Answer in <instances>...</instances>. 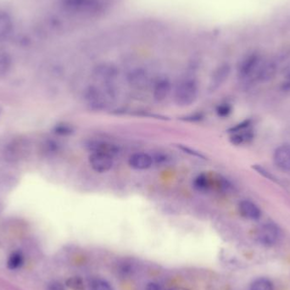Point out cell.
<instances>
[{"label":"cell","instance_id":"1","mask_svg":"<svg viewBox=\"0 0 290 290\" xmlns=\"http://www.w3.org/2000/svg\"><path fill=\"white\" fill-rule=\"evenodd\" d=\"M62 10L73 16H96L106 12L108 0H60Z\"/></svg>","mask_w":290,"mask_h":290},{"label":"cell","instance_id":"2","mask_svg":"<svg viewBox=\"0 0 290 290\" xmlns=\"http://www.w3.org/2000/svg\"><path fill=\"white\" fill-rule=\"evenodd\" d=\"M198 96V84L194 79L180 82L174 91V100L179 106H190L194 103Z\"/></svg>","mask_w":290,"mask_h":290},{"label":"cell","instance_id":"3","mask_svg":"<svg viewBox=\"0 0 290 290\" xmlns=\"http://www.w3.org/2000/svg\"><path fill=\"white\" fill-rule=\"evenodd\" d=\"M84 100L90 109L101 110L107 106V98L102 90L94 86H90L85 90Z\"/></svg>","mask_w":290,"mask_h":290},{"label":"cell","instance_id":"4","mask_svg":"<svg viewBox=\"0 0 290 290\" xmlns=\"http://www.w3.org/2000/svg\"><path fill=\"white\" fill-rule=\"evenodd\" d=\"M88 162L92 170L98 173L107 172L114 166L113 156L98 152H92L88 157Z\"/></svg>","mask_w":290,"mask_h":290},{"label":"cell","instance_id":"5","mask_svg":"<svg viewBox=\"0 0 290 290\" xmlns=\"http://www.w3.org/2000/svg\"><path fill=\"white\" fill-rule=\"evenodd\" d=\"M279 237V230L274 224L263 225L258 232V240L264 246H274Z\"/></svg>","mask_w":290,"mask_h":290},{"label":"cell","instance_id":"6","mask_svg":"<svg viewBox=\"0 0 290 290\" xmlns=\"http://www.w3.org/2000/svg\"><path fill=\"white\" fill-rule=\"evenodd\" d=\"M275 165L284 172H290V145L282 144L274 154Z\"/></svg>","mask_w":290,"mask_h":290},{"label":"cell","instance_id":"7","mask_svg":"<svg viewBox=\"0 0 290 290\" xmlns=\"http://www.w3.org/2000/svg\"><path fill=\"white\" fill-rule=\"evenodd\" d=\"M128 164L134 170H147L154 164L153 157L144 152L135 153L129 158Z\"/></svg>","mask_w":290,"mask_h":290},{"label":"cell","instance_id":"8","mask_svg":"<svg viewBox=\"0 0 290 290\" xmlns=\"http://www.w3.org/2000/svg\"><path fill=\"white\" fill-rule=\"evenodd\" d=\"M129 85L137 90H142L148 84V76L147 72L142 69H134L128 75Z\"/></svg>","mask_w":290,"mask_h":290},{"label":"cell","instance_id":"9","mask_svg":"<svg viewBox=\"0 0 290 290\" xmlns=\"http://www.w3.org/2000/svg\"><path fill=\"white\" fill-rule=\"evenodd\" d=\"M170 91H172V84L169 79H159L154 86V98L158 102H162L168 98Z\"/></svg>","mask_w":290,"mask_h":290},{"label":"cell","instance_id":"10","mask_svg":"<svg viewBox=\"0 0 290 290\" xmlns=\"http://www.w3.org/2000/svg\"><path fill=\"white\" fill-rule=\"evenodd\" d=\"M259 60V56L256 54H252L250 56H247L246 59L241 62L238 68L240 76L246 78L250 75L251 73L256 69Z\"/></svg>","mask_w":290,"mask_h":290},{"label":"cell","instance_id":"11","mask_svg":"<svg viewBox=\"0 0 290 290\" xmlns=\"http://www.w3.org/2000/svg\"><path fill=\"white\" fill-rule=\"evenodd\" d=\"M241 215L250 220H258L262 216L259 207L248 200L241 201L238 206Z\"/></svg>","mask_w":290,"mask_h":290},{"label":"cell","instance_id":"12","mask_svg":"<svg viewBox=\"0 0 290 290\" xmlns=\"http://www.w3.org/2000/svg\"><path fill=\"white\" fill-rule=\"evenodd\" d=\"M91 152H98V153L106 154L112 156L118 154L119 148L112 142H103V141H94L88 144Z\"/></svg>","mask_w":290,"mask_h":290},{"label":"cell","instance_id":"13","mask_svg":"<svg viewBox=\"0 0 290 290\" xmlns=\"http://www.w3.org/2000/svg\"><path fill=\"white\" fill-rule=\"evenodd\" d=\"M230 73V67L228 64H222L218 67L213 74L210 82V90H216L226 81Z\"/></svg>","mask_w":290,"mask_h":290},{"label":"cell","instance_id":"14","mask_svg":"<svg viewBox=\"0 0 290 290\" xmlns=\"http://www.w3.org/2000/svg\"><path fill=\"white\" fill-rule=\"evenodd\" d=\"M13 30V20L7 12H0V40H6Z\"/></svg>","mask_w":290,"mask_h":290},{"label":"cell","instance_id":"15","mask_svg":"<svg viewBox=\"0 0 290 290\" xmlns=\"http://www.w3.org/2000/svg\"><path fill=\"white\" fill-rule=\"evenodd\" d=\"M253 138H254L253 132L251 131V130H248V129H246L244 131L232 134V136L230 138V141L234 144L240 145L250 142Z\"/></svg>","mask_w":290,"mask_h":290},{"label":"cell","instance_id":"16","mask_svg":"<svg viewBox=\"0 0 290 290\" xmlns=\"http://www.w3.org/2000/svg\"><path fill=\"white\" fill-rule=\"evenodd\" d=\"M12 67V59L6 51L0 50V76L10 72Z\"/></svg>","mask_w":290,"mask_h":290},{"label":"cell","instance_id":"17","mask_svg":"<svg viewBox=\"0 0 290 290\" xmlns=\"http://www.w3.org/2000/svg\"><path fill=\"white\" fill-rule=\"evenodd\" d=\"M24 262V256L20 251L17 250L13 252L7 262V266L10 270H16L20 268Z\"/></svg>","mask_w":290,"mask_h":290},{"label":"cell","instance_id":"18","mask_svg":"<svg viewBox=\"0 0 290 290\" xmlns=\"http://www.w3.org/2000/svg\"><path fill=\"white\" fill-rule=\"evenodd\" d=\"M250 290H274V284L266 278H259L252 282Z\"/></svg>","mask_w":290,"mask_h":290},{"label":"cell","instance_id":"19","mask_svg":"<svg viewBox=\"0 0 290 290\" xmlns=\"http://www.w3.org/2000/svg\"><path fill=\"white\" fill-rule=\"evenodd\" d=\"M194 185L196 190H200V191H206L210 186V181L206 175L200 174L194 179Z\"/></svg>","mask_w":290,"mask_h":290},{"label":"cell","instance_id":"20","mask_svg":"<svg viewBox=\"0 0 290 290\" xmlns=\"http://www.w3.org/2000/svg\"><path fill=\"white\" fill-rule=\"evenodd\" d=\"M66 285L72 290H85L84 280L80 276H72L70 278L67 279Z\"/></svg>","mask_w":290,"mask_h":290},{"label":"cell","instance_id":"21","mask_svg":"<svg viewBox=\"0 0 290 290\" xmlns=\"http://www.w3.org/2000/svg\"><path fill=\"white\" fill-rule=\"evenodd\" d=\"M275 66L272 64H266L259 72V78L262 81H266L268 79L272 78L276 72Z\"/></svg>","mask_w":290,"mask_h":290},{"label":"cell","instance_id":"22","mask_svg":"<svg viewBox=\"0 0 290 290\" xmlns=\"http://www.w3.org/2000/svg\"><path fill=\"white\" fill-rule=\"evenodd\" d=\"M91 290H113L109 282L101 278H95L91 282Z\"/></svg>","mask_w":290,"mask_h":290},{"label":"cell","instance_id":"23","mask_svg":"<svg viewBox=\"0 0 290 290\" xmlns=\"http://www.w3.org/2000/svg\"><path fill=\"white\" fill-rule=\"evenodd\" d=\"M232 106L229 104H222L218 106L216 113L220 118H226L231 114Z\"/></svg>","mask_w":290,"mask_h":290},{"label":"cell","instance_id":"24","mask_svg":"<svg viewBox=\"0 0 290 290\" xmlns=\"http://www.w3.org/2000/svg\"><path fill=\"white\" fill-rule=\"evenodd\" d=\"M251 125L250 120H246L240 122V124L235 126L234 128H232L231 129H229V132H232V134H235V132H240L244 131L246 129H248Z\"/></svg>","mask_w":290,"mask_h":290},{"label":"cell","instance_id":"25","mask_svg":"<svg viewBox=\"0 0 290 290\" xmlns=\"http://www.w3.org/2000/svg\"><path fill=\"white\" fill-rule=\"evenodd\" d=\"M118 272H119L120 276H123V278L130 276L132 272V265H131V263L128 262L122 263Z\"/></svg>","mask_w":290,"mask_h":290},{"label":"cell","instance_id":"26","mask_svg":"<svg viewBox=\"0 0 290 290\" xmlns=\"http://www.w3.org/2000/svg\"><path fill=\"white\" fill-rule=\"evenodd\" d=\"M154 162H156L158 165H168V163L170 162V159L168 156V154H165L157 153L156 156L153 157Z\"/></svg>","mask_w":290,"mask_h":290},{"label":"cell","instance_id":"27","mask_svg":"<svg viewBox=\"0 0 290 290\" xmlns=\"http://www.w3.org/2000/svg\"><path fill=\"white\" fill-rule=\"evenodd\" d=\"M253 169H254L256 172L259 173V174H260L262 176L266 178L272 180V181H275V178H274V176H272L268 170H266L265 168H262V166L254 165L253 166Z\"/></svg>","mask_w":290,"mask_h":290},{"label":"cell","instance_id":"28","mask_svg":"<svg viewBox=\"0 0 290 290\" xmlns=\"http://www.w3.org/2000/svg\"><path fill=\"white\" fill-rule=\"evenodd\" d=\"M56 131L57 134L66 135V134H70L72 132V129L69 126L60 125L56 126Z\"/></svg>","mask_w":290,"mask_h":290},{"label":"cell","instance_id":"29","mask_svg":"<svg viewBox=\"0 0 290 290\" xmlns=\"http://www.w3.org/2000/svg\"><path fill=\"white\" fill-rule=\"evenodd\" d=\"M48 290H66V288H64V285L62 284V282L54 281V282H50L48 284Z\"/></svg>","mask_w":290,"mask_h":290},{"label":"cell","instance_id":"30","mask_svg":"<svg viewBox=\"0 0 290 290\" xmlns=\"http://www.w3.org/2000/svg\"><path fill=\"white\" fill-rule=\"evenodd\" d=\"M145 290H160V288L156 282H150L145 288Z\"/></svg>","mask_w":290,"mask_h":290},{"label":"cell","instance_id":"31","mask_svg":"<svg viewBox=\"0 0 290 290\" xmlns=\"http://www.w3.org/2000/svg\"><path fill=\"white\" fill-rule=\"evenodd\" d=\"M170 290H188L187 288H173Z\"/></svg>","mask_w":290,"mask_h":290}]
</instances>
